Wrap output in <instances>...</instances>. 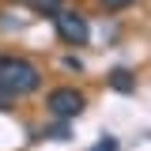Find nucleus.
<instances>
[{
    "label": "nucleus",
    "mask_w": 151,
    "mask_h": 151,
    "mask_svg": "<svg viewBox=\"0 0 151 151\" xmlns=\"http://www.w3.org/2000/svg\"><path fill=\"white\" fill-rule=\"evenodd\" d=\"M38 87H42V72L27 57H12V53L0 57V91L4 94L23 98V94H34Z\"/></svg>",
    "instance_id": "nucleus-1"
},
{
    "label": "nucleus",
    "mask_w": 151,
    "mask_h": 151,
    "mask_svg": "<svg viewBox=\"0 0 151 151\" xmlns=\"http://www.w3.org/2000/svg\"><path fill=\"white\" fill-rule=\"evenodd\" d=\"M53 23H57V34L64 38L68 45H87V38H91V27H87V19L72 12V8H57L53 12Z\"/></svg>",
    "instance_id": "nucleus-2"
},
{
    "label": "nucleus",
    "mask_w": 151,
    "mask_h": 151,
    "mask_svg": "<svg viewBox=\"0 0 151 151\" xmlns=\"http://www.w3.org/2000/svg\"><path fill=\"white\" fill-rule=\"evenodd\" d=\"M45 106H49V113L60 117V121H76V117L83 113V106H87V98L76 91V87H57V91H49Z\"/></svg>",
    "instance_id": "nucleus-3"
},
{
    "label": "nucleus",
    "mask_w": 151,
    "mask_h": 151,
    "mask_svg": "<svg viewBox=\"0 0 151 151\" xmlns=\"http://www.w3.org/2000/svg\"><path fill=\"white\" fill-rule=\"evenodd\" d=\"M106 79H110V87H113V91H121V94H132V91H136V76H132L129 68H113Z\"/></svg>",
    "instance_id": "nucleus-4"
},
{
    "label": "nucleus",
    "mask_w": 151,
    "mask_h": 151,
    "mask_svg": "<svg viewBox=\"0 0 151 151\" xmlns=\"http://www.w3.org/2000/svg\"><path fill=\"white\" fill-rule=\"evenodd\" d=\"M30 8H34L38 15H53L57 8H60V0H30Z\"/></svg>",
    "instance_id": "nucleus-5"
},
{
    "label": "nucleus",
    "mask_w": 151,
    "mask_h": 151,
    "mask_svg": "<svg viewBox=\"0 0 151 151\" xmlns=\"http://www.w3.org/2000/svg\"><path fill=\"white\" fill-rule=\"evenodd\" d=\"M45 136H49V140H60V144H64V140H68V121H60V125H53V129L45 132Z\"/></svg>",
    "instance_id": "nucleus-6"
},
{
    "label": "nucleus",
    "mask_w": 151,
    "mask_h": 151,
    "mask_svg": "<svg viewBox=\"0 0 151 151\" xmlns=\"http://www.w3.org/2000/svg\"><path fill=\"white\" fill-rule=\"evenodd\" d=\"M91 151H117V140H113V136H102V140H98Z\"/></svg>",
    "instance_id": "nucleus-7"
},
{
    "label": "nucleus",
    "mask_w": 151,
    "mask_h": 151,
    "mask_svg": "<svg viewBox=\"0 0 151 151\" xmlns=\"http://www.w3.org/2000/svg\"><path fill=\"white\" fill-rule=\"evenodd\" d=\"M132 0H102V8H106V12H121V8H129Z\"/></svg>",
    "instance_id": "nucleus-8"
},
{
    "label": "nucleus",
    "mask_w": 151,
    "mask_h": 151,
    "mask_svg": "<svg viewBox=\"0 0 151 151\" xmlns=\"http://www.w3.org/2000/svg\"><path fill=\"white\" fill-rule=\"evenodd\" d=\"M12 106H15V98H12V94H4V91H0V113H8Z\"/></svg>",
    "instance_id": "nucleus-9"
}]
</instances>
